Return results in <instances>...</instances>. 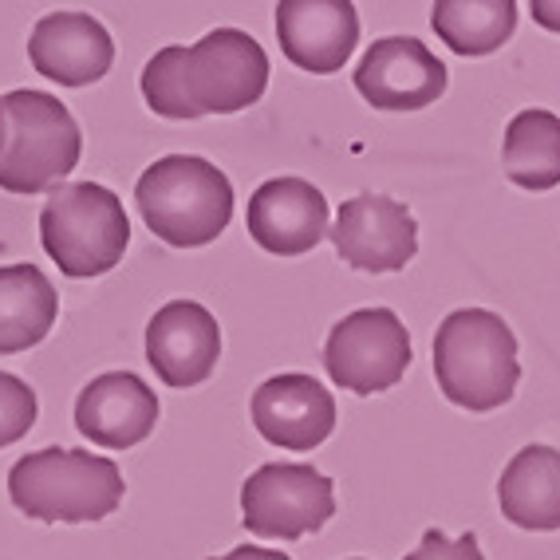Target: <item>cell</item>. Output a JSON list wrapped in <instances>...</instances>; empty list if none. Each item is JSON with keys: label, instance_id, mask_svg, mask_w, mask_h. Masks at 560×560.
I'll return each instance as SVG.
<instances>
[{"label": "cell", "instance_id": "cell-1", "mask_svg": "<svg viewBox=\"0 0 560 560\" xmlns=\"http://www.w3.org/2000/svg\"><path fill=\"white\" fill-rule=\"evenodd\" d=\"M434 380L454 407L486 415L513 399L521 383L517 336L490 308H458L434 336Z\"/></svg>", "mask_w": 560, "mask_h": 560}, {"label": "cell", "instance_id": "cell-2", "mask_svg": "<svg viewBox=\"0 0 560 560\" xmlns=\"http://www.w3.org/2000/svg\"><path fill=\"white\" fill-rule=\"evenodd\" d=\"M122 493H127V481L119 466L91 451L44 446V451L24 454L9 470L12 505L44 525L103 521L122 505Z\"/></svg>", "mask_w": 560, "mask_h": 560}, {"label": "cell", "instance_id": "cell-3", "mask_svg": "<svg viewBox=\"0 0 560 560\" xmlns=\"http://www.w3.org/2000/svg\"><path fill=\"white\" fill-rule=\"evenodd\" d=\"M135 201L147 230L171 249H201L233 218L230 178L198 154H166L142 171Z\"/></svg>", "mask_w": 560, "mask_h": 560}, {"label": "cell", "instance_id": "cell-4", "mask_svg": "<svg viewBox=\"0 0 560 560\" xmlns=\"http://www.w3.org/2000/svg\"><path fill=\"white\" fill-rule=\"evenodd\" d=\"M40 245L71 280L110 272L130 245V221L119 194L100 182L51 186L40 210Z\"/></svg>", "mask_w": 560, "mask_h": 560}, {"label": "cell", "instance_id": "cell-5", "mask_svg": "<svg viewBox=\"0 0 560 560\" xmlns=\"http://www.w3.org/2000/svg\"><path fill=\"white\" fill-rule=\"evenodd\" d=\"M0 103L9 115V142L0 154V190L32 198V194L60 186L80 166V122L48 91L21 88L9 91Z\"/></svg>", "mask_w": 560, "mask_h": 560}, {"label": "cell", "instance_id": "cell-6", "mask_svg": "<svg viewBox=\"0 0 560 560\" xmlns=\"http://www.w3.org/2000/svg\"><path fill=\"white\" fill-rule=\"evenodd\" d=\"M182 88L194 115H233L269 88V56L241 28H213L198 44L182 48Z\"/></svg>", "mask_w": 560, "mask_h": 560}, {"label": "cell", "instance_id": "cell-7", "mask_svg": "<svg viewBox=\"0 0 560 560\" xmlns=\"http://www.w3.org/2000/svg\"><path fill=\"white\" fill-rule=\"evenodd\" d=\"M336 513V486L316 466L265 462L241 486V521L260 540H301Z\"/></svg>", "mask_w": 560, "mask_h": 560}, {"label": "cell", "instance_id": "cell-8", "mask_svg": "<svg viewBox=\"0 0 560 560\" xmlns=\"http://www.w3.org/2000/svg\"><path fill=\"white\" fill-rule=\"evenodd\" d=\"M328 380L351 395H380L390 390L410 368L407 324L390 308H360L343 316L324 343Z\"/></svg>", "mask_w": 560, "mask_h": 560}, {"label": "cell", "instance_id": "cell-9", "mask_svg": "<svg viewBox=\"0 0 560 560\" xmlns=\"http://www.w3.org/2000/svg\"><path fill=\"white\" fill-rule=\"evenodd\" d=\"M328 233L336 257L360 272H399L419 253V225L407 206L387 194L348 198Z\"/></svg>", "mask_w": 560, "mask_h": 560}, {"label": "cell", "instance_id": "cell-10", "mask_svg": "<svg viewBox=\"0 0 560 560\" xmlns=\"http://www.w3.org/2000/svg\"><path fill=\"white\" fill-rule=\"evenodd\" d=\"M355 91L375 110H422L446 95V63L415 36H383L363 51Z\"/></svg>", "mask_w": 560, "mask_h": 560}, {"label": "cell", "instance_id": "cell-11", "mask_svg": "<svg viewBox=\"0 0 560 560\" xmlns=\"http://www.w3.org/2000/svg\"><path fill=\"white\" fill-rule=\"evenodd\" d=\"M249 415L260 439L284 451H316L336 431L331 390L301 371H284L260 383L253 390Z\"/></svg>", "mask_w": 560, "mask_h": 560}, {"label": "cell", "instance_id": "cell-12", "mask_svg": "<svg viewBox=\"0 0 560 560\" xmlns=\"http://www.w3.org/2000/svg\"><path fill=\"white\" fill-rule=\"evenodd\" d=\"M245 225L249 237L272 257H301L328 237V198L304 178H269L249 198Z\"/></svg>", "mask_w": 560, "mask_h": 560}, {"label": "cell", "instance_id": "cell-13", "mask_svg": "<svg viewBox=\"0 0 560 560\" xmlns=\"http://www.w3.org/2000/svg\"><path fill=\"white\" fill-rule=\"evenodd\" d=\"M277 40L292 68L331 75L360 44V12L351 0H280Z\"/></svg>", "mask_w": 560, "mask_h": 560}, {"label": "cell", "instance_id": "cell-14", "mask_svg": "<svg viewBox=\"0 0 560 560\" xmlns=\"http://www.w3.org/2000/svg\"><path fill=\"white\" fill-rule=\"evenodd\" d=\"M221 355V328L198 301H171L147 324V360L171 387H198L213 375Z\"/></svg>", "mask_w": 560, "mask_h": 560}, {"label": "cell", "instance_id": "cell-15", "mask_svg": "<svg viewBox=\"0 0 560 560\" xmlns=\"http://www.w3.org/2000/svg\"><path fill=\"white\" fill-rule=\"evenodd\" d=\"M28 60L60 88H88L110 71L115 40L91 12H48L28 36Z\"/></svg>", "mask_w": 560, "mask_h": 560}, {"label": "cell", "instance_id": "cell-16", "mask_svg": "<svg viewBox=\"0 0 560 560\" xmlns=\"http://www.w3.org/2000/svg\"><path fill=\"white\" fill-rule=\"evenodd\" d=\"M159 422V395L130 371H107L91 380L75 399V427L95 446L130 451Z\"/></svg>", "mask_w": 560, "mask_h": 560}, {"label": "cell", "instance_id": "cell-17", "mask_svg": "<svg viewBox=\"0 0 560 560\" xmlns=\"http://www.w3.org/2000/svg\"><path fill=\"white\" fill-rule=\"evenodd\" d=\"M501 517L529 533L560 529V451L552 446H521L498 481Z\"/></svg>", "mask_w": 560, "mask_h": 560}, {"label": "cell", "instance_id": "cell-18", "mask_svg": "<svg viewBox=\"0 0 560 560\" xmlns=\"http://www.w3.org/2000/svg\"><path fill=\"white\" fill-rule=\"evenodd\" d=\"M60 316V296L36 265L0 269V355H16L48 340Z\"/></svg>", "mask_w": 560, "mask_h": 560}, {"label": "cell", "instance_id": "cell-19", "mask_svg": "<svg viewBox=\"0 0 560 560\" xmlns=\"http://www.w3.org/2000/svg\"><path fill=\"white\" fill-rule=\"evenodd\" d=\"M501 166L513 186L529 194L560 186V115L545 107L513 115L501 139Z\"/></svg>", "mask_w": 560, "mask_h": 560}, {"label": "cell", "instance_id": "cell-20", "mask_svg": "<svg viewBox=\"0 0 560 560\" xmlns=\"http://www.w3.org/2000/svg\"><path fill=\"white\" fill-rule=\"evenodd\" d=\"M431 28L454 56H493L517 32V0H434Z\"/></svg>", "mask_w": 560, "mask_h": 560}, {"label": "cell", "instance_id": "cell-21", "mask_svg": "<svg viewBox=\"0 0 560 560\" xmlns=\"http://www.w3.org/2000/svg\"><path fill=\"white\" fill-rule=\"evenodd\" d=\"M139 88L147 107L154 115H162V119H174V122L198 119L190 100H186V88H182V44H166V48L154 51L151 60H147V68H142Z\"/></svg>", "mask_w": 560, "mask_h": 560}, {"label": "cell", "instance_id": "cell-22", "mask_svg": "<svg viewBox=\"0 0 560 560\" xmlns=\"http://www.w3.org/2000/svg\"><path fill=\"white\" fill-rule=\"evenodd\" d=\"M36 390L16 375L0 371V451L21 442L36 427Z\"/></svg>", "mask_w": 560, "mask_h": 560}, {"label": "cell", "instance_id": "cell-23", "mask_svg": "<svg viewBox=\"0 0 560 560\" xmlns=\"http://www.w3.org/2000/svg\"><path fill=\"white\" fill-rule=\"evenodd\" d=\"M402 560H486L481 557V545L474 533H462V537H446L442 529H427L419 540V549L407 552Z\"/></svg>", "mask_w": 560, "mask_h": 560}, {"label": "cell", "instance_id": "cell-24", "mask_svg": "<svg viewBox=\"0 0 560 560\" xmlns=\"http://www.w3.org/2000/svg\"><path fill=\"white\" fill-rule=\"evenodd\" d=\"M529 16L537 28L560 36V0H529Z\"/></svg>", "mask_w": 560, "mask_h": 560}, {"label": "cell", "instance_id": "cell-25", "mask_svg": "<svg viewBox=\"0 0 560 560\" xmlns=\"http://www.w3.org/2000/svg\"><path fill=\"white\" fill-rule=\"evenodd\" d=\"M221 560H292L280 549H265V545H237L233 552H225Z\"/></svg>", "mask_w": 560, "mask_h": 560}, {"label": "cell", "instance_id": "cell-26", "mask_svg": "<svg viewBox=\"0 0 560 560\" xmlns=\"http://www.w3.org/2000/svg\"><path fill=\"white\" fill-rule=\"evenodd\" d=\"M4 142H9V115H4V103H0V154H4Z\"/></svg>", "mask_w": 560, "mask_h": 560}]
</instances>
